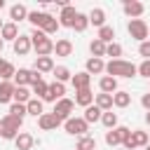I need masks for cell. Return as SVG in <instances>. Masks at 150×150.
Returning <instances> with one entry per match:
<instances>
[{"mask_svg":"<svg viewBox=\"0 0 150 150\" xmlns=\"http://www.w3.org/2000/svg\"><path fill=\"white\" fill-rule=\"evenodd\" d=\"M112 103H115L117 108H127V105L131 103L129 91H115V94H112Z\"/></svg>","mask_w":150,"mask_h":150,"instance_id":"83f0119b","label":"cell"},{"mask_svg":"<svg viewBox=\"0 0 150 150\" xmlns=\"http://www.w3.org/2000/svg\"><path fill=\"white\" fill-rule=\"evenodd\" d=\"M122 145H124V150H136V145H134V138H131V136H129V138H124V143H122Z\"/></svg>","mask_w":150,"mask_h":150,"instance_id":"bcb514c9","label":"cell"},{"mask_svg":"<svg viewBox=\"0 0 150 150\" xmlns=\"http://www.w3.org/2000/svg\"><path fill=\"white\" fill-rule=\"evenodd\" d=\"M91 101H94L91 89H82V91H77V96H75V103H77V105H84V108H89Z\"/></svg>","mask_w":150,"mask_h":150,"instance_id":"4316f807","label":"cell"},{"mask_svg":"<svg viewBox=\"0 0 150 150\" xmlns=\"http://www.w3.org/2000/svg\"><path fill=\"white\" fill-rule=\"evenodd\" d=\"M63 94H66V87L61 84V82H52L49 84V91H47V96L42 98V101H49V103H56V101H61L63 98Z\"/></svg>","mask_w":150,"mask_h":150,"instance_id":"9c48e42d","label":"cell"},{"mask_svg":"<svg viewBox=\"0 0 150 150\" xmlns=\"http://www.w3.org/2000/svg\"><path fill=\"white\" fill-rule=\"evenodd\" d=\"M2 26H5V23H2V21H0V30H2Z\"/></svg>","mask_w":150,"mask_h":150,"instance_id":"f907efd6","label":"cell"},{"mask_svg":"<svg viewBox=\"0 0 150 150\" xmlns=\"http://www.w3.org/2000/svg\"><path fill=\"white\" fill-rule=\"evenodd\" d=\"M28 101H30V91H28L26 87H16V89H14V103H23V105H26Z\"/></svg>","mask_w":150,"mask_h":150,"instance_id":"1f68e13d","label":"cell"},{"mask_svg":"<svg viewBox=\"0 0 150 150\" xmlns=\"http://www.w3.org/2000/svg\"><path fill=\"white\" fill-rule=\"evenodd\" d=\"M127 28H129V35H131L134 40H138V42H145L148 35H150V28H148V23H145L143 19H131Z\"/></svg>","mask_w":150,"mask_h":150,"instance_id":"277c9868","label":"cell"},{"mask_svg":"<svg viewBox=\"0 0 150 150\" xmlns=\"http://www.w3.org/2000/svg\"><path fill=\"white\" fill-rule=\"evenodd\" d=\"M33 91H35L40 98H45L47 91H49V84H45V80H42V82H38V84H33Z\"/></svg>","mask_w":150,"mask_h":150,"instance_id":"b9f144b4","label":"cell"},{"mask_svg":"<svg viewBox=\"0 0 150 150\" xmlns=\"http://www.w3.org/2000/svg\"><path fill=\"white\" fill-rule=\"evenodd\" d=\"M9 19H12V23H16V21H23V19H28V9L19 2V5H12L9 7Z\"/></svg>","mask_w":150,"mask_h":150,"instance_id":"2e32d148","label":"cell"},{"mask_svg":"<svg viewBox=\"0 0 150 150\" xmlns=\"http://www.w3.org/2000/svg\"><path fill=\"white\" fill-rule=\"evenodd\" d=\"M112 38H115V30H112V26H103V28H98V40H101V42L110 45V42H112Z\"/></svg>","mask_w":150,"mask_h":150,"instance_id":"d6a6232c","label":"cell"},{"mask_svg":"<svg viewBox=\"0 0 150 150\" xmlns=\"http://www.w3.org/2000/svg\"><path fill=\"white\" fill-rule=\"evenodd\" d=\"M0 38H2V40H16V38H19V28H16V23H5L2 30H0Z\"/></svg>","mask_w":150,"mask_h":150,"instance_id":"484cf974","label":"cell"},{"mask_svg":"<svg viewBox=\"0 0 150 150\" xmlns=\"http://www.w3.org/2000/svg\"><path fill=\"white\" fill-rule=\"evenodd\" d=\"M30 42H33V49L38 52V56H49L54 52V42L49 40V35H45L40 28H33L30 30Z\"/></svg>","mask_w":150,"mask_h":150,"instance_id":"7a4b0ae2","label":"cell"},{"mask_svg":"<svg viewBox=\"0 0 150 150\" xmlns=\"http://www.w3.org/2000/svg\"><path fill=\"white\" fill-rule=\"evenodd\" d=\"M70 82H73V87H75L77 91H82V89H89V84H91V75H89L87 70H84V73H75Z\"/></svg>","mask_w":150,"mask_h":150,"instance_id":"5bb4252c","label":"cell"},{"mask_svg":"<svg viewBox=\"0 0 150 150\" xmlns=\"http://www.w3.org/2000/svg\"><path fill=\"white\" fill-rule=\"evenodd\" d=\"M96 105H98L103 112L112 110V105H115V103H112V94H103V91H101V94L96 96Z\"/></svg>","mask_w":150,"mask_h":150,"instance_id":"d4e9b609","label":"cell"},{"mask_svg":"<svg viewBox=\"0 0 150 150\" xmlns=\"http://www.w3.org/2000/svg\"><path fill=\"white\" fill-rule=\"evenodd\" d=\"M98 87H101V91H103V94H112V91H117V80H115V77H110V75H105V77H101Z\"/></svg>","mask_w":150,"mask_h":150,"instance_id":"cb8c5ba5","label":"cell"},{"mask_svg":"<svg viewBox=\"0 0 150 150\" xmlns=\"http://www.w3.org/2000/svg\"><path fill=\"white\" fill-rule=\"evenodd\" d=\"M49 19H52V14H47V12H28V21H30L35 28H40V30H42V26H45Z\"/></svg>","mask_w":150,"mask_h":150,"instance_id":"9a60e30c","label":"cell"},{"mask_svg":"<svg viewBox=\"0 0 150 150\" xmlns=\"http://www.w3.org/2000/svg\"><path fill=\"white\" fill-rule=\"evenodd\" d=\"M122 9H124V14H127V16H131V19H138V16L145 12L143 2H136V0H127V2L122 5Z\"/></svg>","mask_w":150,"mask_h":150,"instance_id":"30bf717a","label":"cell"},{"mask_svg":"<svg viewBox=\"0 0 150 150\" xmlns=\"http://www.w3.org/2000/svg\"><path fill=\"white\" fill-rule=\"evenodd\" d=\"M87 16H89V23H94L96 28H103V26H105V12H103L101 7L91 9V12L87 14Z\"/></svg>","mask_w":150,"mask_h":150,"instance_id":"d6986e66","label":"cell"},{"mask_svg":"<svg viewBox=\"0 0 150 150\" xmlns=\"http://www.w3.org/2000/svg\"><path fill=\"white\" fill-rule=\"evenodd\" d=\"M87 26H89V16H87V14H77L73 28H75L77 33H82V30H87Z\"/></svg>","mask_w":150,"mask_h":150,"instance_id":"8d00e7d4","label":"cell"},{"mask_svg":"<svg viewBox=\"0 0 150 150\" xmlns=\"http://www.w3.org/2000/svg\"><path fill=\"white\" fill-rule=\"evenodd\" d=\"M75 150H96V141H94L91 136H82V138L77 141Z\"/></svg>","mask_w":150,"mask_h":150,"instance_id":"e575fe53","label":"cell"},{"mask_svg":"<svg viewBox=\"0 0 150 150\" xmlns=\"http://www.w3.org/2000/svg\"><path fill=\"white\" fill-rule=\"evenodd\" d=\"M138 54H141L145 61L150 59V40H145V42H141V45H138Z\"/></svg>","mask_w":150,"mask_h":150,"instance_id":"7bdbcfd3","label":"cell"},{"mask_svg":"<svg viewBox=\"0 0 150 150\" xmlns=\"http://www.w3.org/2000/svg\"><path fill=\"white\" fill-rule=\"evenodd\" d=\"M35 70L38 73H54V59L52 56H38L35 59Z\"/></svg>","mask_w":150,"mask_h":150,"instance_id":"e0dca14e","label":"cell"},{"mask_svg":"<svg viewBox=\"0 0 150 150\" xmlns=\"http://www.w3.org/2000/svg\"><path fill=\"white\" fill-rule=\"evenodd\" d=\"M38 124H40L42 131H52V129H56V127L61 124V120H59L54 112H42V115L38 117Z\"/></svg>","mask_w":150,"mask_h":150,"instance_id":"ba28073f","label":"cell"},{"mask_svg":"<svg viewBox=\"0 0 150 150\" xmlns=\"http://www.w3.org/2000/svg\"><path fill=\"white\" fill-rule=\"evenodd\" d=\"M73 108H75V101H70V98L63 96L61 101H56V105H54V115H56L61 122H66V120H70Z\"/></svg>","mask_w":150,"mask_h":150,"instance_id":"52a82bcc","label":"cell"},{"mask_svg":"<svg viewBox=\"0 0 150 150\" xmlns=\"http://www.w3.org/2000/svg\"><path fill=\"white\" fill-rule=\"evenodd\" d=\"M59 26H61V23H59V21L52 16V19H49V21L42 26V33H45V35H52V33H56V30H59Z\"/></svg>","mask_w":150,"mask_h":150,"instance_id":"ab89813d","label":"cell"},{"mask_svg":"<svg viewBox=\"0 0 150 150\" xmlns=\"http://www.w3.org/2000/svg\"><path fill=\"white\" fill-rule=\"evenodd\" d=\"M129 136H131V129H127V127H115V129L105 131V143H108V145H122L124 138H129Z\"/></svg>","mask_w":150,"mask_h":150,"instance_id":"5b68a950","label":"cell"},{"mask_svg":"<svg viewBox=\"0 0 150 150\" xmlns=\"http://www.w3.org/2000/svg\"><path fill=\"white\" fill-rule=\"evenodd\" d=\"M105 47H108V45H105V42H101L98 38H96V40H91V45H89V49H91V54H94L96 59L105 56Z\"/></svg>","mask_w":150,"mask_h":150,"instance_id":"4dcf8cb0","label":"cell"},{"mask_svg":"<svg viewBox=\"0 0 150 150\" xmlns=\"http://www.w3.org/2000/svg\"><path fill=\"white\" fill-rule=\"evenodd\" d=\"M101 122H103V127H108V131L110 129H115L117 127V112H103V117H101Z\"/></svg>","mask_w":150,"mask_h":150,"instance_id":"d590c367","label":"cell"},{"mask_svg":"<svg viewBox=\"0 0 150 150\" xmlns=\"http://www.w3.org/2000/svg\"><path fill=\"white\" fill-rule=\"evenodd\" d=\"M14 145H16V150H30V148L35 145V138H33V134L21 131V134L14 138Z\"/></svg>","mask_w":150,"mask_h":150,"instance_id":"4fadbf2b","label":"cell"},{"mask_svg":"<svg viewBox=\"0 0 150 150\" xmlns=\"http://www.w3.org/2000/svg\"><path fill=\"white\" fill-rule=\"evenodd\" d=\"M141 105H143V108H145V110H148V112H150V91H148V94H143V96H141Z\"/></svg>","mask_w":150,"mask_h":150,"instance_id":"f6af8a7d","label":"cell"},{"mask_svg":"<svg viewBox=\"0 0 150 150\" xmlns=\"http://www.w3.org/2000/svg\"><path fill=\"white\" fill-rule=\"evenodd\" d=\"M105 56H112V61H117V59L122 56V47H120L117 42H110V45L105 47Z\"/></svg>","mask_w":150,"mask_h":150,"instance_id":"74e56055","label":"cell"},{"mask_svg":"<svg viewBox=\"0 0 150 150\" xmlns=\"http://www.w3.org/2000/svg\"><path fill=\"white\" fill-rule=\"evenodd\" d=\"M30 73H33V70H28V68H19L16 75H14V84H16V87L30 84Z\"/></svg>","mask_w":150,"mask_h":150,"instance_id":"603a6c76","label":"cell"},{"mask_svg":"<svg viewBox=\"0 0 150 150\" xmlns=\"http://www.w3.org/2000/svg\"><path fill=\"white\" fill-rule=\"evenodd\" d=\"M66 131L70 134V136H84L87 131H89V124L82 120V117H70V120H66Z\"/></svg>","mask_w":150,"mask_h":150,"instance_id":"8992f818","label":"cell"},{"mask_svg":"<svg viewBox=\"0 0 150 150\" xmlns=\"http://www.w3.org/2000/svg\"><path fill=\"white\" fill-rule=\"evenodd\" d=\"M2 7H5V0H0V9H2Z\"/></svg>","mask_w":150,"mask_h":150,"instance_id":"681fc988","label":"cell"},{"mask_svg":"<svg viewBox=\"0 0 150 150\" xmlns=\"http://www.w3.org/2000/svg\"><path fill=\"white\" fill-rule=\"evenodd\" d=\"M101 117H103V110H101L98 105H89V108H84V117H82V120H84L87 124H91V122H98Z\"/></svg>","mask_w":150,"mask_h":150,"instance_id":"ffe728a7","label":"cell"},{"mask_svg":"<svg viewBox=\"0 0 150 150\" xmlns=\"http://www.w3.org/2000/svg\"><path fill=\"white\" fill-rule=\"evenodd\" d=\"M26 112H28V110H26L23 103H12V105H9V115H14V117H19V120H23Z\"/></svg>","mask_w":150,"mask_h":150,"instance_id":"f35d334b","label":"cell"},{"mask_svg":"<svg viewBox=\"0 0 150 150\" xmlns=\"http://www.w3.org/2000/svg\"><path fill=\"white\" fill-rule=\"evenodd\" d=\"M54 52H56V56H70L73 54V42L70 40H56Z\"/></svg>","mask_w":150,"mask_h":150,"instance_id":"44dd1931","label":"cell"},{"mask_svg":"<svg viewBox=\"0 0 150 150\" xmlns=\"http://www.w3.org/2000/svg\"><path fill=\"white\" fill-rule=\"evenodd\" d=\"M30 47H33L30 35H19V38L14 40V54H19V56H26V54L30 52Z\"/></svg>","mask_w":150,"mask_h":150,"instance_id":"8fae6325","label":"cell"},{"mask_svg":"<svg viewBox=\"0 0 150 150\" xmlns=\"http://www.w3.org/2000/svg\"><path fill=\"white\" fill-rule=\"evenodd\" d=\"M145 150H150V143H148V145H145Z\"/></svg>","mask_w":150,"mask_h":150,"instance_id":"816d5d0a","label":"cell"},{"mask_svg":"<svg viewBox=\"0 0 150 150\" xmlns=\"http://www.w3.org/2000/svg\"><path fill=\"white\" fill-rule=\"evenodd\" d=\"M54 77H56V82H66V80H73V75H70V70L66 68V66H56L54 68Z\"/></svg>","mask_w":150,"mask_h":150,"instance_id":"836d02e7","label":"cell"},{"mask_svg":"<svg viewBox=\"0 0 150 150\" xmlns=\"http://www.w3.org/2000/svg\"><path fill=\"white\" fill-rule=\"evenodd\" d=\"M105 73L110 75V77H134L136 73H138V66H134V63H129V61H122V59H117V61H110V63H105Z\"/></svg>","mask_w":150,"mask_h":150,"instance_id":"6da1fadb","label":"cell"},{"mask_svg":"<svg viewBox=\"0 0 150 150\" xmlns=\"http://www.w3.org/2000/svg\"><path fill=\"white\" fill-rule=\"evenodd\" d=\"M14 89H16L14 82H2L0 84V103H9L14 98Z\"/></svg>","mask_w":150,"mask_h":150,"instance_id":"ac0fdd59","label":"cell"},{"mask_svg":"<svg viewBox=\"0 0 150 150\" xmlns=\"http://www.w3.org/2000/svg\"><path fill=\"white\" fill-rule=\"evenodd\" d=\"M26 110H28V115L40 117V115H42V101H40V98H30V101L26 103Z\"/></svg>","mask_w":150,"mask_h":150,"instance_id":"f1b7e54d","label":"cell"},{"mask_svg":"<svg viewBox=\"0 0 150 150\" xmlns=\"http://www.w3.org/2000/svg\"><path fill=\"white\" fill-rule=\"evenodd\" d=\"M105 70V63H103V59H96V56H91L89 61H87V73L89 75H98V73H103Z\"/></svg>","mask_w":150,"mask_h":150,"instance_id":"7402d4cb","label":"cell"},{"mask_svg":"<svg viewBox=\"0 0 150 150\" xmlns=\"http://www.w3.org/2000/svg\"><path fill=\"white\" fill-rule=\"evenodd\" d=\"M77 14H80V12H75V7H73V5H68V7H63V9H61L59 23H61V26L73 28V23H75V16H77Z\"/></svg>","mask_w":150,"mask_h":150,"instance_id":"7c38bea8","label":"cell"},{"mask_svg":"<svg viewBox=\"0 0 150 150\" xmlns=\"http://www.w3.org/2000/svg\"><path fill=\"white\" fill-rule=\"evenodd\" d=\"M131 138H134V145H148V134L145 131H131Z\"/></svg>","mask_w":150,"mask_h":150,"instance_id":"60d3db41","label":"cell"},{"mask_svg":"<svg viewBox=\"0 0 150 150\" xmlns=\"http://www.w3.org/2000/svg\"><path fill=\"white\" fill-rule=\"evenodd\" d=\"M14 75H16V68H14L9 61H5V63L0 66V77H2V82H9Z\"/></svg>","mask_w":150,"mask_h":150,"instance_id":"f546056e","label":"cell"},{"mask_svg":"<svg viewBox=\"0 0 150 150\" xmlns=\"http://www.w3.org/2000/svg\"><path fill=\"white\" fill-rule=\"evenodd\" d=\"M2 63H5V61H2V59H0V66H2Z\"/></svg>","mask_w":150,"mask_h":150,"instance_id":"f5cc1de1","label":"cell"},{"mask_svg":"<svg viewBox=\"0 0 150 150\" xmlns=\"http://www.w3.org/2000/svg\"><path fill=\"white\" fill-rule=\"evenodd\" d=\"M21 122H23V120H19V117H14V115H5V117L0 120V138H16V136L21 134V131H19Z\"/></svg>","mask_w":150,"mask_h":150,"instance_id":"3957f363","label":"cell"},{"mask_svg":"<svg viewBox=\"0 0 150 150\" xmlns=\"http://www.w3.org/2000/svg\"><path fill=\"white\" fill-rule=\"evenodd\" d=\"M2 45H5V40H2V38H0V52H2Z\"/></svg>","mask_w":150,"mask_h":150,"instance_id":"c3c4849f","label":"cell"},{"mask_svg":"<svg viewBox=\"0 0 150 150\" xmlns=\"http://www.w3.org/2000/svg\"><path fill=\"white\" fill-rule=\"evenodd\" d=\"M145 124H150V112H145Z\"/></svg>","mask_w":150,"mask_h":150,"instance_id":"7dc6e473","label":"cell"},{"mask_svg":"<svg viewBox=\"0 0 150 150\" xmlns=\"http://www.w3.org/2000/svg\"><path fill=\"white\" fill-rule=\"evenodd\" d=\"M138 75H143V77H150V59H148V61H143V63L138 66Z\"/></svg>","mask_w":150,"mask_h":150,"instance_id":"ee69618b","label":"cell"}]
</instances>
